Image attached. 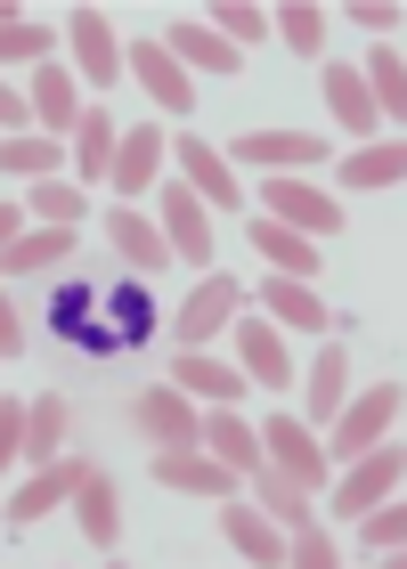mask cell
Masks as SVG:
<instances>
[{
    "label": "cell",
    "instance_id": "cell-9",
    "mask_svg": "<svg viewBox=\"0 0 407 569\" xmlns=\"http://www.w3.org/2000/svg\"><path fill=\"white\" fill-rule=\"evenodd\" d=\"M82 472H90V456H49V463H33V480L9 497V529H33V521H49L73 488H82Z\"/></svg>",
    "mask_w": 407,
    "mask_h": 569
},
{
    "label": "cell",
    "instance_id": "cell-42",
    "mask_svg": "<svg viewBox=\"0 0 407 569\" xmlns=\"http://www.w3.org/2000/svg\"><path fill=\"white\" fill-rule=\"evenodd\" d=\"M350 24H367L375 41H391V33H399V9H384V0H359V9H350Z\"/></svg>",
    "mask_w": 407,
    "mask_h": 569
},
{
    "label": "cell",
    "instance_id": "cell-8",
    "mask_svg": "<svg viewBox=\"0 0 407 569\" xmlns=\"http://www.w3.org/2000/svg\"><path fill=\"white\" fill-rule=\"evenodd\" d=\"M66 41H73V82H90V90H115V82H122V41H115V17L73 9V17H66Z\"/></svg>",
    "mask_w": 407,
    "mask_h": 569
},
{
    "label": "cell",
    "instance_id": "cell-14",
    "mask_svg": "<svg viewBox=\"0 0 407 569\" xmlns=\"http://www.w3.org/2000/svg\"><path fill=\"white\" fill-rule=\"evenodd\" d=\"M163 154H171V139L156 131V122H131V131H122L115 139V188H122V203H131V196H147V188H156V171H163Z\"/></svg>",
    "mask_w": 407,
    "mask_h": 569
},
{
    "label": "cell",
    "instance_id": "cell-37",
    "mask_svg": "<svg viewBox=\"0 0 407 569\" xmlns=\"http://www.w3.org/2000/svg\"><path fill=\"white\" fill-rule=\"evenodd\" d=\"M33 220L73 228V220H90V203H82V188H66V179H33Z\"/></svg>",
    "mask_w": 407,
    "mask_h": 569
},
{
    "label": "cell",
    "instance_id": "cell-10",
    "mask_svg": "<svg viewBox=\"0 0 407 569\" xmlns=\"http://www.w3.org/2000/svg\"><path fill=\"white\" fill-rule=\"evenodd\" d=\"M245 309V284L237 277H204L196 293L180 301V318H171V333H180V350H204L212 333H228V318Z\"/></svg>",
    "mask_w": 407,
    "mask_h": 569
},
{
    "label": "cell",
    "instance_id": "cell-38",
    "mask_svg": "<svg viewBox=\"0 0 407 569\" xmlns=\"http://www.w3.org/2000/svg\"><path fill=\"white\" fill-rule=\"evenodd\" d=\"M359 537H367V546H384V561H399V546H407V512H399V497L367 505V512H359Z\"/></svg>",
    "mask_w": 407,
    "mask_h": 569
},
{
    "label": "cell",
    "instance_id": "cell-34",
    "mask_svg": "<svg viewBox=\"0 0 407 569\" xmlns=\"http://www.w3.org/2000/svg\"><path fill=\"white\" fill-rule=\"evenodd\" d=\"M66 163V147L49 139V131H17V139H0V171H17V179H58Z\"/></svg>",
    "mask_w": 407,
    "mask_h": 569
},
{
    "label": "cell",
    "instance_id": "cell-13",
    "mask_svg": "<svg viewBox=\"0 0 407 569\" xmlns=\"http://www.w3.org/2000/svg\"><path fill=\"white\" fill-rule=\"evenodd\" d=\"M147 480L180 488V497H228V488H237V472H228V463H220L212 448H156Z\"/></svg>",
    "mask_w": 407,
    "mask_h": 569
},
{
    "label": "cell",
    "instance_id": "cell-33",
    "mask_svg": "<svg viewBox=\"0 0 407 569\" xmlns=\"http://www.w3.org/2000/svg\"><path fill=\"white\" fill-rule=\"evenodd\" d=\"M49 456H66V399L58 391H41L24 407V463H49Z\"/></svg>",
    "mask_w": 407,
    "mask_h": 569
},
{
    "label": "cell",
    "instance_id": "cell-32",
    "mask_svg": "<svg viewBox=\"0 0 407 569\" xmlns=\"http://www.w3.org/2000/svg\"><path fill=\"white\" fill-rule=\"evenodd\" d=\"M399 171H407V147L391 139H367L359 154H343V188H399Z\"/></svg>",
    "mask_w": 407,
    "mask_h": 569
},
{
    "label": "cell",
    "instance_id": "cell-15",
    "mask_svg": "<svg viewBox=\"0 0 407 569\" xmlns=\"http://www.w3.org/2000/svg\"><path fill=\"white\" fill-rule=\"evenodd\" d=\"M107 244H115V252H122V261H131L139 277H163V269H171V244H163V228L147 220L139 203H115V212H107Z\"/></svg>",
    "mask_w": 407,
    "mask_h": 569
},
{
    "label": "cell",
    "instance_id": "cell-4",
    "mask_svg": "<svg viewBox=\"0 0 407 569\" xmlns=\"http://www.w3.org/2000/svg\"><path fill=\"white\" fill-rule=\"evenodd\" d=\"M212 203H204L188 179H171V188L156 196V220H163V244H171V261H188V269H204L212 277Z\"/></svg>",
    "mask_w": 407,
    "mask_h": 569
},
{
    "label": "cell",
    "instance_id": "cell-23",
    "mask_svg": "<svg viewBox=\"0 0 407 569\" xmlns=\"http://www.w3.org/2000/svg\"><path fill=\"white\" fill-rule=\"evenodd\" d=\"M73 512H82V537H90V546H115V537H122V488L98 472V463L82 472V488H73Z\"/></svg>",
    "mask_w": 407,
    "mask_h": 569
},
{
    "label": "cell",
    "instance_id": "cell-43",
    "mask_svg": "<svg viewBox=\"0 0 407 569\" xmlns=\"http://www.w3.org/2000/svg\"><path fill=\"white\" fill-rule=\"evenodd\" d=\"M24 350V326H17V309H9V293H0V358H17Z\"/></svg>",
    "mask_w": 407,
    "mask_h": 569
},
{
    "label": "cell",
    "instance_id": "cell-36",
    "mask_svg": "<svg viewBox=\"0 0 407 569\" xmlns=\"http://www.w3.org/2000/svg\"><path fill=\"white\" fill-rule=\"evenodd\" d=\"M343 399H350V358L343 350H318V367H310V416H343Z\"/></svg>",
    "mask_w": 407,
    "mask_h": 569
},
{
    "label": "cell",
    "instance_id": "cell-1",
    "mask_svg": "<svg viewBox=\"0 0 407 569\" xmlns=\"http://www.w3.org/2000/svg\"><path fill=\"white\" fill-rule=\"evenodd\" d=\"M391 423H399V382H375V391L343 399L335 431H318V439H326V463H350V456H367L375 439H391Z\"/></svg>",
    "mask_w": 407,
    "mask_h": 569
},
{
    "label": "cell",
    "instance_id": "cell-28",
    "mask_svg": "<svg viewBox=\"0 0 407 569\" xmlns=\"http://www.w3.org/2000/svg\"><path fill=\"white\" fill-rule=\"evenodd\" d=\"M245 480L261 488V512L277 529H310V488H301V480H286L277 463H261V472H245Z\"/></svg>",
    "mask_w": 407,
    "mask_h": 569
},
{
    "label": "cell",
    "instance_id": "cell-2",
    "mask_svg": "<svg viewBox=\"0 0 407 569\" xmlns=\"http://www.w3.org/2000/svg\"><path fill=\"white\" fill-rule=\"evenodd\" d=\"M261 212H269V220H286L294 237H310V244H326V237L343 228V203L326 196V188H310V179H294V171L261 179Z\"/></svg>",
    "mask_w": 407,
    "mask_h": 569
},
{
    "label": "cell",
    "instance_id": "cell-27",
    "mask_svg": "<svg viewBox=\"0 0 407 569\" xmlns=\"http://www.w3.org/2000/svg\"><path fill=\"white\" fill-rule=\"evenodd\" d=\"M115 114H98V107H82V122H73V179H107L115 171Z\"/></svg>",
    "mask_w": 407,
    "mask_h": 569
},
{
    "label": "cell",
    "instance_id": "cell-39",
    "mask_svg": "<svg viewBox=\"0 0 407 569\" xmlns=\"http://www.w3.org/2000/svg\"><path fill=\"white\" fill-rule=\"evenodd\" d=\"M286 561H301V569H335V561H343V546H335V537H326V529L310 521V529H294V546H286Z\"/></svg>",
    "mask_w": 407,
    "mask_h": 569
},
{
    "label": "cell",
    "instance_id": "cell-6",
    "mask_svg": "<svg viewBox=\"0 0 407 569\" xmlns=\"http://www.w3.org/2000/svg\"><path fill=\"white\" fill-rule=\"evenodd\" d=\"M228 163H245V171H261V179H277V171H310V163H326V139L318 131H245L237 147H220Z\"/></svg>",
    "mask_w": 407,
    "mask_h": 569
},
{
    "label": "cell",
    "instance_id": "cell-26",
    "mask_svg": "<svg viewBox=\"0 0 407 569\" xmlns=\"http://www.w3.org/2000/svg\"><path fill=\"white\" fill-rule=\"evenodd\" d=\"M359 82L375 98V114H391V131H399V114H407V66H399V41H375V58L359 66Z\"/></svg>",
    "mask_w": 407,
    "mask_h": 569
},
{
    "label": "cell",
    "instance_id": "cell-35",
    "mask_svg": "<svg viewBox=\"0 0 407 569\" xmlns=\"http://www.w3.org/2000/svg\"><path fill=\"white\" fill-rule=\"evenodd\" d=\"M204 24H212V33L237 49V58L269 41V9H245V0H220V9H204Z\"/></svg>",
    "mask_w": 407,
    "mask_h": 569
},
{
    "label": "cell",
    "instance_id": "cell-18",
    "mask_svg": "<svg viewBox=\"0 0 407 569\" xmlns=\"http://www.w3.org/2000/svg\"><path fill=\"white\" fill-rule=\"evenodd\" d=\"M171 391L212 399V407H237V399H245V375L220 367V358H204V350H171Z\"/></svg>",
    "mask_w": 407,
    "mask_h": 569
},
{
    "label": "cell",
    "instance_id": "cell-17",
    "mask_svg": "<svg viewBox=\"0 0 407 569\" xmlns=\"http://www.w3.org/2000/svg\"><path fill=\"white\" fill-rule=\"evenodd\" d=\"M171 154H180V179H188L204 203H212V212H228V203H237V171H228L220 147H204V139L188 131V139H171Z\"/></svg>",
    "mask_w": 407,
    "mask_h": 569
},
{
    "label": "cell",
    "instance_id": "cell-21",
    "mask_svg": "<svg viewBox=\"0 0 407 569\" xmlns=\"http://www.w3.org/2000/svg\"><path fill=\"white\" fill-rule=\"evenodd\" d=\"M261 309H269V326H294V333H326L335 318H326V301L310 293V277H269L261 284Z\"/></svg>",
    "mask_w": 407,
    "mask_h": 569
},
{
    "label": "cell",
    "instance_id": "cell-22",
    "mask_svg": "<svg viewBox=\"0 0 407 569\" xmlns=\"http://www.w3.org/2000/svg\"><path fill=\"white\" fill-rule=\"evenodd\" d=\"M245 237H252V252H261L277 277H318V244H310V237H294L286 220H269V212H261V220L245 228Z\"/></svg>",
    "mask_w": 407,
    "mask_h": 569
},
{
    "label": "cell",
    "instance_id": "cell-41",
    "mask_svg": "<svg viewBox=\"0 0 407 569\" xmlns=\"http://www.w3.org/2000/svg\"><path fill=\"white\" fill-rule=\"evenodd\" d=\"M17 456H24V407H9V399H0V472H9Z\"/></svg>",
    "mask_w": 407,
    "mask_h": 569
},
{
    "label": "cell",
    "instance_id": "cell-11",
    "mask_svg": "<svg viewBox=\"0 0 407 569\" xmlns=\"http://www.w3.org/2000/svg\"><path fill=\"white\" fill-rule=\"evenodd\" d=\"M131 423H139L147 439H156V448H204V416H196V399H188V391H171V382L139 391Z\"/></svg>",
    "mask_w": 407,
    "mask_h": 569
},
{
    "label": "cell",
    "instance_id": "cell-19",
    "mask_svg": "<svg viewBox=\"0 0 407 569\" xmlns=\"http://www.w3.org/2000/svg\"><path fill=\"white\" fill-rule=\"evenodd\" d=\"M33 122L49 139H66L73 122H82V82H73V73L49 58V66H33Z\"/></svg>",
    "mask_w": 407,
    "mask_h": 569
},
{
    "label": "cell",
    "instance_id": "cell-24",
    "mask_svg": "<svg viewBox=\"0 0 407 569\" xmlns=\"http://www.w3.org/2000/svg\"><path fill=\"white\" fill-rule=\"evenodd\" d=\"M326 114H335L343 122V131H359V139H375V122H384V114H375V98H367V82H359V66H326Z\"/></svg>",
    "mask_w": 407,
    "mask_h": 569
},
{
    "label": "cell",
    "instance_id": "cell-16",
    "mask_svg": "<svg viewBox=\"0 0 407 569\" xmlns=\"http://www.w3.org/2000/svg\"><path fill=\"white\" fill-rule=\"evenodd\" d=\"M163 49H171V58L188 66V82H196V73H237V66H245V58H237V49H228V41H220V33H212L204 17H171Z\"/></svg>",
    "mask_w": 407,
    "mask_h": 569
},
{
    "label": "cell",
    "instance_id": "cell-25",
    "mask_svg": "<svg viewBox=\"0 0 407 569\" xmlns=\"http://www.w3.org/2000/svg\"><path fill=\"white\" fill-rule=\"evenodd\" d=\"M204 448H212L228 472H261V431H252L245 416H228V407H212V416H204Z\"/></svg>",
    "mask_w": 407,
    "mask_h": 569
},
{
    "label": "cell",
    "instance_id": "cell-29",
    "mask_svg": "<svg viewBox=\"0 0 407 569\" xmlns=\"http://www.w3.org/2000/svg\"><path fill=\"white\" fill-rule=\"evenodd\" d=\"M66 252H73V228H33V237H17L0 252V277H41V269H58Z\"/></svg>",
    "mask_w": 407,
    "mask_h": 569
},
{
    "label": "cell",
    "instance_id": "cell-5",
    "mask_svg": "<svg viewBox=\"0 0 407 569\" xmlns=\"http://www.w3.org/2000/svg\"><path fill=\"white\" fill-rule=\"evenodd\" d=\"M399 472H407L399 439H375L367 456H350V480H335V512H343V521H359L367 505H384V497H399Z\"/></svg>",
    "mask_w": 407,
    "mask_h": 569
},
{
    "label": "cell",
    "instance_id": "cell-12",
    "mask_svg": "<svg viewBox=\"0 0 407 569\" xmlns=\"http://www.w3.org/2000/svg\"><path fill=\"white\" fill-rule=\"evenodd\" d=\"M122 66H131V82L156 98L163 114H196V82H188V66L171 58L163 41H131V58H122Z\"/></svg>",
    "mask_w": 407,
    "mask_h": 569
},
{
    "label": "cell",
    "instance_id": "cell-3",
    "mask_svg": "<svg viewBox=\"0 0 407 569\" xmlns=\"http://www.w3.org/2000/svg\"><path fill=\"white\" fill-rule=\"evenodd\" d=\"M228 342H237V375L245 382H261V391H286L294 382V350H286V333H277L261 309H237V318H228Z\"/></svg>",
    "mask_w": 407,
    "mask_h": 569
},
{
    "label": "cell",
    "instance_id": "cell-44",
    "mask_svg": "<svg viewBox=\"0 0 407 569\" xmlns=\"http://www.w3.org/2000/svg\"><path fill=\"white\" fill-rule=\"evenodd\" d=\"M17 220H24V212H17V203H9V196H0V252H9V244H17Z\"/></svg>",
    "mask_w": 407,
    "mask_h": 569
},
{
    "label": "cell",
    "instance_id": "cell-20",
    "mask_svg": "<svg viewBox=\"0 0 407 569\" xmlns=\"http://www.w3.org/2000/svg\"><path fill=\"white\" fill-rule=\"evenodd\" d=\"M220 537H228L245 561H261V569L286 561V537H277V521H269L261 505H220Z\"/></svg>",
    "mask_w": 407,
    "mask_h": 569
},
{
    "label": "cell",
    "instance_id": "cell-30",
    "mask_svg": "<svg viewBox=\"0 0 407 569\" xmlns=\"http://www.w3.org/2000/svg\"><path fill=\"white\" fill-rule=\"evenodd\" d=\"M0 66H49V24H33L17 0H0Z\"/></svg>",
    "mask_w": 407,
    "mask_h": 569
},
{
    "label": "cell",
    "instance_id": "cell-31",
    "mask_svg": "<svg viewBox=\"0 0 407 569\" xmlns=\"http://www.w3.org/2000/svg\"><path fill=\"white\" fill-rule=\"evenodd\" d=\"M269 33L301 49V58H326V9L318 0H286V9H269Z\"/></svg>",
    "mask_w": 407,
    "mask_h": 569
},
{
    "label": "cell",
    "instance_id": "cell-40",
    "mask_svg": "<svg viewBox=\"0 0 407 569\" xmlns=\"http://www.w3.org/2000/svg\"><path fill=\"white\" fill-rule=\"evenodd\" d=\"M17 131H33V98L0 82V139H17Z\"/></svg>",
    "mask_w": 407,
    "mask_h": 569
},
{
    "label": "cell",
    "instance_id": "cell-7",
    "mask_svg": "<svg viewBox=\"0 0 407 569\" xmlns=\"http://www.w3.org/2000/svg\"><path fill=\"white\" fill-rule=\"evenodd\" d=\"M261 463H277V472L301 480V488H326V439H318V423L269 416V423H261Z\"/></svg>",
    "mask_w": 407,
    "mask_h": 569
}]
</instances>
